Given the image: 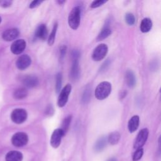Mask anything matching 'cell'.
I'll list each match as a JSON object with an SVG mask.
<instances>
[{
  "label": "cell",
  "mask_w": 161,
  "mask_h": 161,
  "mask_svg": "<svg viewBox=\"0 0 161 161\" xmlns=\"http://www.w3.org/2000/svg\"><path fill=\"white\" fill-rule=\"evenodd\" d=\"M111 84L107 81L99 83L95 89V97L99 100L106 99L111 93Z\"/></svg>",
  "instance_id": "obj_1"
},
{
  "label": "cell",
  "mask_w": 161,
  "mask_h": 161,
  "mask_svg": "<svg viewBox=\"0 0 161 161\" xmlns=\"http://www.w3.org/2000/svg\"><path fill=\"white\" fill-rule=\"evenodd\" d=\"M80 20V9L79 6H75L70 12L68 17L69 26L73 30H77L79 26Z\"/></svg>",
  "instance_id": "obj_2"
},
{
  "label": "cell",
  "mask_w": 161,
  "mask_h": 161,
  "mask_svg": "<svg viewBox=\"0 0 161 161\" xmlns=\"http://www.w3.org/2000/svg\"><path fill=\"white\" fill-rule=\"evenodd\" d=\"M27 116L28 114L26 111L22 108L14 109L11 114V120L16 124H21L25 122Z\"/></svg>",
  "instance_id": "obj_3"
},
{
  "label": "cell",
  "mask_w": 161,
  "mask_h": 161,
  "mask_svg": "<svg viewBox=\"0 0 161 161\" xmlns=\"http://www.w3.org/2000/svg\"><path fill=\"white\" fill-rule=\"evenodd\" d=\"M108 51V46L104 43H101L94 49L92 53V58L96 62L100 61L105 57Z\"/></svg>",
  "instance_id": "obj_4"
},
{
  "label": "cell",
  "mask_w": 161,
  "mask_h": 161,
  "mask_svg": "<svg viewBox=\"0 0 161 161\" xmlns=\"http://www.w3.org/2000/svg\"><path fill=\"white\" fill-rule=\"evenodd\" d=\"M148 133L149 131L147 128H143L138 132L133 143L135 149L141 148L144 145L148 138Z\"/></svg>",
  "instance_id": "obj_5"
},
{
  "label": "cell",
  "mask_w": 161,
  "mask_h": 161,
  "mask_svg": "<svg viewBox=\"0 0 161 161\" xmlns=\"http://www.w3.org/2000/svg\"><path fill=\"white\" fill-rule=\"evenodd\" d=\"M72 90V86L70 84H68L65 86L64 87V88L62 89V91L60 92L58 101H57V105L60 108H62L67 104L69 94Z\"/></svg>",
  "instance_id": "obj_6"
},
{
  "label": "cell",
  "mask_w": 161,
  "mask_h": 161,
  "mask_svg": "<svg viewBox=\"0 0 161 161\" xmlns=\"http://www.w3.org/2000/svg\"><path fill=\"white\" fill-rule=\"evenodd\" d=\"M28 136L24 132H18L14 134L11 138L12 144L16 147H21L27 144Z\"/></svg>",
  "instance_id": "obj_7"
},
{
  "label": "cell",
  "mask_w": 161,
  "mask_h": 161,
  "mask_svg": "<svg viewBox=\"0 0 161 161\" xmlns=\"http://www.w3.org/2000/svg\"><path fill=\"white\" fill-rule=\"evenodd\" d=\"M65 135L63 131L60 128H57L55 130L51 136L50 138V145L52 147L57 148L59 147L61 143L62 138Z\"/></svg>",
  "instance_id": "obj_8"
},
{
  "label": "cell",
  "mask_w": 161,
  "mask_h": 161,
  "mask_svg": "<svg viewBox=\"0 0 161 161\" xmlns=\"http://www.w3.org/2000/svg\"><path fill=\"white\" fill-rule=\"evenodd\" d=\"M26 45V42L23 39H18L15 40L11 46V51L14 54H20L25 49Z\"/></svg>",
  "instance_id": "obj_9"
},
{
  "label": "cell",
  "mask_w": 161,
  "mask_h": 161,
  "mask_svg": "<svg viewBox=\"0 0 161 161\" xmlns=\"http://www.w3.org/2000/svg\"><path fill=\"white\" fill-rule=\"evenodd\" d=\"M31 62V58L28 55H22L19 56L16 62V65L17 68L19 70H25L28 68Z\"/></svg>",
  "instance_id": "obj_10"
},
{
  "label": "cell",
  "mask_w": 161,
  "mask_h": 161,
  "mask_svg": "<svg viewBox=\"0 0 161 161\" xmlns=\"http://www.w3.org/2000/svg\"><path fill=\"white\" fill-rule=\"evenodd\" d=\"M19 35V31L18 29L13 28H10L8 30H5L3 35L2 37L5 41H12L16 39Z\"/></svg>",
  "instance_id": "obj_11"
},
{
  "label": "cell",
  "mask_w": 161,
  "mask_h": 161,
  "mask_svg": "<svg viewBox=\"0 0 161 161\" xmlns=\"http://www.w3.org/2000/svg\"><path fill=\"white\" fill-rule=\"evenodd\" d=\"M79 58H74L73 62L70 70V76L73 80L78 79L79 77Z\"/></svg>",
  "instance_id": "obj_12"
},
{
  "label": "cell",
  "mask_w": 161,
  "mask_h": 161,
  "mask_svg": "<svg viewBox=\"0 0 161 161\" xmlns=\"http://www.w3.org/2000/svg\"><path fill=\"white\" fill-rule=\"evenodd\" d=\"M23 84L28 88L36 87L38 84V79L36 77L33 75H28L23 79Z\"/></svg>",
  "instance_id": "obj_13"
},
{
  "label": "cell",
  "mask_w": 161,
  "mask_h": 161,
  "mask_svg": "<svg viewBox=\"0 0 161 161\" xmlns=\"http://www.w3.org/2000/svg\"><path fill=\"white\" fill-rule=\"evenodd\" d=\"M36 38L45 40L48 36V30L47 26L45 24H42L38 26L35 31V35Z\"/></svg>",
  "instance_id": "obj_14"
},
{
  "label": "cell",
  "mask_w": 161,
  "mask_h": 161,
  "mask_svg": "<svg viewBox=\"0 0 161 161\" xmlns=\"http://www.w3.org/2000/svg\"><path fill=\"white\" fill-rule=\"evenodd\" d=\"M140 123V118L138 115L133 116L129 120L128 123V128L130 133L135 132L138 128Z\"/></svg>",
  "instance_id": "obj_15"
},
{
  "label": "cell",
  "mask_w": 161,
  "mask_h": 161,
  "mask_svg": "<svg viewBox=\"0 0 161 161\" xmlns=\"http://www.w3.org/2000/svg\"><path fill=\"white\" fill-rule=\"evenodd\" d=\"M6 161H21L23 155L18 151H10L6 155Z\"/></svg>",
  "instance_id": "obj_16"
},
{
  "label": "cell",
  "mask_w": 161,
  "mask_h": 161,
  "mask_svg": "<svg viewBox=\"0 0 161 161\" xmlns=\"http://www.w3.org/2000/svg\"><path fill=\"white\" fill-rule=\"evenodd\" d=\"M108 142V138L106 136H102L99 138L95 143L94 146V150L96 152H100L104 149Z\"/></svg>",
  "instance_id": "obj_17"
},
{
  "label": "cell",
  "mask_w": 161,
  "mask_h": 161,
  "mask_svg": "<svg viewBox=\"0 0 161 161\" xmlns=\"http://www.w3.org/2000/svg\"><path fill=\"white\" fill-rule=\"evenodd\" d=\"M152 27V21L148 18H143L140 23V29L142 32L147 33L148 32Z\"/></svg>",
  "instance_id": "obj_18"
},
{
  "label": "cell",
  "mask_w": 161,
  "mask_h": 161,
  "mask_svg": "<svg viewBox=\"0 0 161 161\" xmlns=\"http://www.w3.org/2000/svg\"><path fill=\"white\" fill-rule=\"evenodd\" d=\"M125 80L129 87H133L136 84L135 75L133 71L128 70L125 74Z\"/></svg>",
  "instance_id": "obj_19"
},
{
  "label": "cell",
  "mask_w": 161,
  "mask_h": 161,
  "mask_svg": "<svg viewBox=\"0 0 161 161\" xmlns=\"http://www.w3.org/2000/svg\"><path fill=\"white\" fill-rule=\"evenodd\" d=\"M28 95V91L25 87H19L16 89L13 93V97L16 99H22Z\"/></svg>",
  "instance_id": "obj_20"
},
{
  "label": "cell",
  "mask_w": 161,
  "mask_h": 161,
  "mask_svg": "<svg viewBox=\"0 0 161 161\" xmlns=\"http://www.w3.org/2000/svg\"><path fill=\"white\" fill-rule=\"evenodd\" d=\"M108 138V142H109L111 145H116L118 143L120 139V134L118 131H113L109 134Z\"/></svg>",
  "instance_id": "obj_21"
},
{
  "label": "cell",
  "mask_w": 161,
  "mask_h": 161,
  "mask_svg": "<svg viewBox=\"0 0 161 161\" xmlns=\"http://www.w3.org/2000/svg\"><path fill=\"white\" fill-rule=\"evenodd\" d=\"M111 34V30L108 27H104L99 33L97 37V41L103 40L108 37Z\"/></svg>",
  "instance_id": "obj_22"
},
{
  "label": "cell",
  "mask_w": 161,
  "mask_h": 161,
  "mask_svg": "<svg viewBox=\"0 0 161 161\" xmlns=\"http://www.w3.org/2000/svg\"><path fill=\"white\" fill-rule=\"evenodd\" d=\"M58 28V24L56 22L53 27V29L52 30L51 33L50 34L48 38V44L50 46H52L54 42H55V35H56V33H57V30Z\"/></svg>",
  "instance_id": "obj_23"
},
{
  "label": "cell",
  "mask_w": 161,
  "mask_h": 161,
  "mask_svg": "<svg viewBox=\"0 0 161 161\" xmlns=\"http://www.w3.org/2000/svg\"><path fill=\"white\" fill-rule=\"evenodd\" d=\"M71 119H72V116L70 115L67 116L66 118H64V119L62 121V127H61V130L63 131L65 135L66 133L67 132L69 128V126L71 122Z\"/></svg>",
  "instance_id": "obj_24"
},
{
  "label": "cell",
  "mask_w": 161,
  "mask_h": 161,
  "mask_svg": "<svg viewBox=\"0 0 161 161\" xmlns=\"http://www.w3.org/2000/svg\"><path fill=\"white\" fill-rule=\"evenodd\" d=\"M55 80H56L55 91L57 93H58L59 92H60V89H61L62 83V75L60 72H58L57 74Z\"/></svg>",
  "instance_id": "obj_25"
},
{
  "label": "cell",
  "mask_w": 161,
  "mask_h": 161,
  "mask_svg": "<svg viewBox=\"0 0 161 161\" xmlns=\"http://www.w3.org/2000/svg\"><path fill=\"white\" fill-rule=\"evenodd\" d=\"M91 89L89 87H87L83 93L82 98V102L84 104H86L89 101L90 97H91Z\"/></svg>",
  "instance_id": "obj_26"
},
{
  "label": "cell",
  "mask_w": 161,
  "mask_h": 161,
  "mask_svg": "<svg viewBox=\"0 0 161 161\" xmlns=\"http://www.w3.org/2000/svg\"><path fill=\"white\" fill-rule=\"evenodd\" d=\"M125 21L128 25H133L135 22L134 15L131 13H128L125 14Z\"/></svg>",
  "instance_id": "obj_27"
},
{
  "label": "cell",
  "mask_w": 161,
  "mask_h": 161,
  "mask_svg": "<svg viewBox=\"0 0 161 161\" xmlns=\"http://www.w3.org/2000/svg\"><path fill=\"white\" fill-rule=\"evenodd\" d=\"M143 150L141 148L136 149L135 152L133 153V161H138L143 156Z\"/></svg>",
  "instance_id": "obj_28"
},
{
  "label": "cell",
  "mask_w": 161,
  "mask_h": 161,
  "mask_svg": "<svg viewBox=\"0 0 161 161\" xmlns=\"http://www.w3.org/2000/svg\"><path fill=\"white\" fill-rule=\"evenodd\" d=\"M106 2H107V1H105V0L94 1H92V3L91 4V8H98V7L102 6L103 4H104V3H106Z\"/></svg>",
  "instance_id": "obj_29"
},
{
  "label": "cell",
  "mask_w": 161,
  "mask_h": 161,
  "mask_svg": "<svg viewBox=\"0 0 161 161\" xmlns=\"http://www.w3.org/2000/svg\"><path fill=\"white\" fill-rule=\"evenodd\" d=\"M12 4V1L10 0H0V6L3 8L9 7Z\"/></svg>",
  "instance_id": "obj_30"
},
{
  "label": "cell",
  "mask_w": 161,
  "mask_h": 161,
  "mask_svg": "<svg viewBox=\"0 0 161 161\" xmlns=\"http://www.w3.org/2000/svg\"><path fill=\"white\" fill-rule=\"evenodd\" d=\"M66 50L67 47L65 45H63L60 48V58L61 60H62L66 53Z\"/></svg>",
  "instance_id": "obj_31"
},
{
  "label": "cell",
  "mask_w": 161,
  "mask_h": 161,
  "mask_svg": "<svg viewBox=\"0 0 161 161\" xmlns=\"http://www.w3.org/2000/svg\"><path fill=\"white\" fill-rule=\"evenodd\" d=\"M43 2V1H40V0H35L33 1L30 4V8H35L36 7H37L38 6H39Z\"/></svg>",
  "instance_id": "obj_32"
},
{
  "label": "cell",
  "mask_w": 161,
  "mask_h": 161,
  "mask_svg": "<svg viewBox=\"0 0 161 161\" xmlns=\"http://www.w3.org/2000/svg\"><path fill=\"white\" fill-rule=\"evenodd\" d=\"M53 112H54V110L53 109V107L51 106V105H49L46 110H45V113L46 114L48 115V116H52L53 114Z\"/></svg>",
  "instance_id": "obj_33"
},
{
  "label": "cell",
  "mask_w": 161,
  "mask_h": 161,
  "mask_svg": "<svg viewBox=\"0 0 161 161\" xmlns=\"http://www.w3.org/2000/svg\"><path fill=\"white\" fill-rule=\"evenodd\" d=\"M126 92H125V91L122 92L121 93V95L119 96L120 97H121V99H122L123 97H124L126 96Z\"/></svg>",
  "instance_id": "obj_34"
},
{
  "label": "cell",
  "mask_w": 161,
  "mask_h": 161,
  "mask_svg": "<svg viewBox=\"0 0 161 161\" xmlns=\"http://www.w3.org/2000/svg\"><path fill=\"white\" fill-rule=\"evenodd\" d=\"M107 161H117V160L115 158H110L108 160H107Z\"/></svg>",
  "instance_id": "obj_35"
},
{
  "label": "cell",
  "mask_w": 161,
  "mask_h": 161,
  "mask_svg": "<svg viewBox=\"0 0 161 161\" xmlns=\"http://www.w3.org/2000/svg\"><path fill=\"white\" fill-rule=\"evenodd\" d=\"M57 3H58L59 4H64V3H65V1H58Z\"/></svg>",
  "instance_id": "obj_36"
},
{
  "label": "cell",
  "mask_w": 161,
  "mask_h": 161,
  "mask_svg": "<svg viewBox=\"0 0 161 161\" xmlns=\"http://www.w3.org/2000/svg\"><path fill=\"white\" fill-rule=\"evenodd\" d=\"M1 18L0 17V23H1Z\"/></svg>",
  "instance_id": "obj_37"
}]
</instances>
